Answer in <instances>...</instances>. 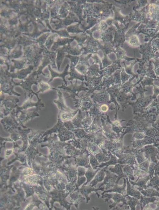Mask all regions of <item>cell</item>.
Here are the masks:
<instances>
[{"label": "cell", "instance_id": "cell-1", "mask_svg": "<svg viewBox=\"0 0 159 210\" xmlns=\"http://www.w3.org/2000/svg\"><path fill=\"white\" fill-rule=\"evenodd\" d=\"M107 167L105 168V172L106 173V176L104 179L103 183L101 184L99 188H101L103 185H105L106 186L105 190L111 188H113L116 184L117 178V176L114 174L111 173L109 170H107Z\"/></svg>", "mask_w": 159, "mask_h": 210}, {"label": "cell", "instance_id": "cell-2", "mask_svg": "<svg viewBox=\"0 0 159 210\" xmlns=\"http://www.w3.org/2000/svg\"><path fill=\"white\" fill-rule=\"evenodd\" d=\"M117 156L119 158L117 163L121 165L130 166L133 169H135L133 167L134 164H136V156L133 154L127 155H117Z\"/></svg>", "mask_w": 159, "mask_h": 210}, {"label": "cell", "instance_id": "cell-3", "mask_svg": "<svg viewBox=\"0 0 159 210\" xmlns=\"http://www.w3.org/2000/svg\"><path fill=\"white\" fill-rule=\"evenodd\" d=\"M126 197V196H122L121 194H117V193L113 194H104L102 196V198H107V199L105 200V201H108L110 198H112L114 201V202L113 203L112 205L110 206V208L116 206L117 203L120 202H122L123 203V205H124V204L127 205V200L125 199V198Z\"/></svg>", "mask_w": 159, "mask_h": 210}, {"label": "cell", "instance_id": "cell-4", "mask_svg": "<svg viewBox=\"0 0 159 210\" xmlns=\"http://www.w3.org/2000/svg\"><path fill=\"white\" fill-rule=\"evenodd\" d=\"M125 165H121V164H116L114 168H111L109 169V170L111 172L114 173H115L117 174V178L116 183L118 184V182L120 179L122 178H126L127 177L126 175L124 174L123 169V167Z\"/></svg>", "mask_w": 159, "mask_h": 210}, {"label": "cell", "instance_id": "cell-5", "mask_svg": "<svg viewBox=\"0 0 159 210\" xmlns=\"http://www.w3.org/2000/svg\"><path fill=\"white\" fill-rule=\"evenodd\" d=\"M124 184L122 186H119L118 184L116 183L113 188H112L111 189L108 190H105V191L102 193V194L103 195L106 192H114L116 193L121 194L124 195V192H125V187H126V181H125V179H124Z\"/></svg>", "mask_w": 159, "mask_h": 210}, {"label": "cell", "instance_id": "cell-6", "mask_svg": "<svg viewBox=\"0 0 159 210\" xmlns=\"http://www.w3.org/2000/svg\"><path fill=\"white\" fill-rule=\"evenodd\" d=\"M127 195L125 196H130L133 197L137 198L138 199H140L142 196L141 192L140 191H137V190H134L133 187H132L128 179L127 178Z\"/></svg>", "mask_w": 159, "mask_h": 210}, {"label": "cell", "instance_id": "cell-7", "mask_svg": "<svg viewBox=\"0 0 159 210\" xmlns=\"http://www.w3.org/2000/svg\"><path fill=\"white\" fill-rule=\"evenodd\" d=\"M150 178V176L149 175V176H146L145 177L143 178L139 179L137 183L133 182V181H131V180H130L129 182L133 186L137 185L139 186V189H146L147 187L146 185V184L148 180H149Z\"/></svg>", "mask_w": 159, "mask_h": 210}, {"label": "cell", "instance_id": "cell-8", "mask_svg": "<svg viewBox=\"0 0 159 210\" xmlns=\"http://www.w3.org/2000/svg\"><path fill=\"white\" fill-rule=\"evenodd\" d=\"M105 168H103L98 172L97 174L96 175V177L93 181L92 182L91 184L92 187L95 186L97 183L99 182L102 181L104 179L105 176Z\"/></svg>", "mask_w": 159, "mask_h": 210}, {"label": "cell", "instance_id": "cell-9", "mask_svg": "<svg viewBox=\"0 0 159 210\" xmlns=\"http://www.w3.org/2000/svg\"><path fill=\"white\" fill-rule=\"evenodd\" d=\"M127 196L128 201H127V205H129L130 207L132 210L136 209V206L137 205L140 204V202H139V199L135 198L134 197L132 198L129 196Z\"/></svg>", "mask_w": 159, "mask_h": 210}, {"label": "cell", "instance_id": "cell-10", "mask_svg": "<svg viewBox=\"0 0 159 210\" xmlns=\"http://www.w3.org/2000/svg\"><path fill=\"white\" fill-rule=\"evenodd\" d=\"M139 190L143 194L145 197H152L154 196H159V194L155 190L152 189H149L146 190H143L142 189H139Z\"/></svg>", "mask_w": 159, "mask_h": 210}, {"label": "cell", "instance_id": "cell-11", "mask_svg": "<svg viewBox=\"0 0 159 210\" xmlns=\"http://www.w3.org/2000/svg\"><path fill=\"white\" fill-rule=\"evenodd\" d=\"M133 169L129 165H125L123 168V172L127 176L129 177L132 180H134L135 179L133 176Z\"/></svg>", "mask_w": 159, "mask_h": 210}, {"label": "cell", "instance_id": "cell-12", "mask_svg": "<svg viewBox=\"0 0 159 210\" xmlns=\"http://www.w3.org/2000/svg\"><path fill=\"white\" fill-rule=\"evenodd\" d=\"M110 160L108 162L106 163H103L101 165L98 166L97 168H103L105 166H107V168L108 166L111 164H113V165H116L117 164V158L115 156H113V155H111Z\"/></svg>", "mask_w": 159, "mask_h": 210}, {"label": "cell", "instance_id": "cell-13", "mask_svg": "<svg viewBox=\"0 0 159 210\" xmlns=\"http://www.w3.org/2000/svg\"><path fill=\"white\" fill-rule=\"evenodd\" d=\"M150 158H148L147 160H146L145 162H143L141 164H139V165L137 166L140 169L142 170L144 172H146L148 173L149 172V169L150 165Z\"/></svg>", "mask_w": 159, "mask_h": 210}, {"label": "cell", "instance_id": "cell-14", "mask_svg": "<svg viewBox=\"0 0 159 210\" xmlns=\"http://www.w3.org/2000/svg\"><path fill=\"white\" fill-rule=\"evenodd\" d=\"M95 156L96 158L99 162L107 161L108 160H109V159L110 158L109 156H106V155L101 153L98 154Z\"/></svg>", "mask_w": 159, "mask_h": 210}, {"label": "cell", "instance_id": "cell-15", "mask_svg": "<svg viewBox=\"0 0 159 210\" xmlns=\"http://www.w3.org/2000/svg\"><path fill=\"white\" fill-rule=\"evenodd\" d=\"M91 163L92 164V166H93V167H95L96 169H97V167L98 166V165H99V163H98V160H97V158H96V156H92L91 158Z\"/></svg>", "mask_w": 159, "mask_h": 210}]
</instances>
